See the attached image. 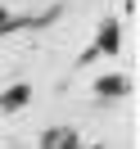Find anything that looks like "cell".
Returning <instances> with one entry per match:
<instances>
[{
	"mask_svg": "<svg viewBox=\"0 0 140 149\" xmlns=\"http://www.w3.org/2000/svg\"><path fill=\"white\" fill-rule=\"evenodd\" d=\"M41 149H81V140H77V131L54 127V131H45V136H41Z\"/></svg>",
	"mask_w": 140,
	"mask_h": 149,
	"instance_id": "1",
	"label": "cell"
},
{
	"mask_svg": "<svg viewBox=\"0 0 140 149\" xmlns=\"http://www.w3.org/2000/svg\"><path fill=\"white\" fill-rule=\"evenodd\" d=\"M27 86H14V91H5V95H0V109H23V104H27Z\"/></svg>",
	"mask_w": 140,
	"mask_h": 149,
	"instance_id": "3",
	"label": "cell"
},
{
	"mask_svg": "<svg viewBox=\"0 0 140 149\" xmlns=\"http://www.w3.org/2000/svg\"><path fill=\"white\" fill-rule=\"evenodd\" d=\"M100 32H104V36H100V45H95V50H104V54H118V50H122V45H118V23H104Z\"/></svg>",
	"mask_w": 140,
	"mask_h": 149,
	"instance_id": "2",
	"label": "cell"
},
{
	"mask_svg": "<svg viewBox=\"0 0 140 149\" xmlns=\"http://www.w3.org/2000/svg\"><path fill=\"white\" fill-rule=\"evenodd\" d=\"M0 27H9V9H0Z\"/></svg>",
	"mask_w": 140,
	"mask_h": 149,
	"instance_id": "5",
	"label": "cell"
},
{
	"mask_svg": "<svg viewBox=\"0 0 140 149\" xmlns=\"http://www.w3.org/2000/svg\"><path fill=\"white\" fill-rule=\"evenodd\" d=\"M95 91H100V95H127V77H104Z\"/></svg>",
	"mask_w": 140,
	"mask_h": 149,
	"instance_id": "4",
	"label": "cell"
}]
</instances>
